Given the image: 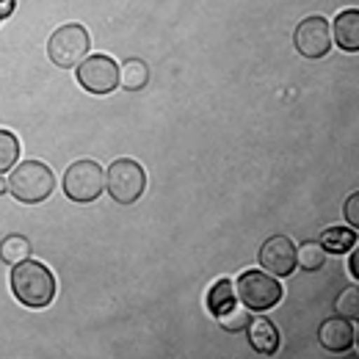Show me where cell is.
I'll list each match as a JSON object with an SVG mask.
<instances>
[{
    "label": "cell",
    "mask_w": 359,
    "mask_h": 359,
    "mask_svg": "<svg viewBox=\"0 0 359 359\" xmlns=\"http://www.w3.org/2000/svg\"><path fill=\"white\" fill-rule=\"evenodd\" d=\"M105 188L108 196L119 205H133L147 191V172L133 158H119L105 172Z\"/></svg>",
    "instance_id": "obj_5"
},
{
    "label": "cell",
    "mask_w": 359,
    "mask_h": 359,
    "mask_svg": "<svg viewBox=\"0 0 359 359\" xmlns=\"http://www.w3.org/2000/svg\"><path fill=\"white\" fill-rule=\"evenodd\" d=\"M119 83H122V89L128 91H141L149 83V67L141 58H128L119 67Z\"/></svg>",
    "instance_id": "obj_14"
},
{
    "label": "cell",
    "mask_w": 359,
    "mask_h": 359,
    "mask_svg": "<svg viewBox=\"0 0 359 359\" xmlns=\"http://www.w3.org/2000/svg\"><path fill=\"white\" fill-rule=\"evenodd\" d=\"M232 304H238L235 282H229V279H219V282L210 287V293H208V310H210V315L216 318V315L226 313Z\"/></svg>",
    "instance_id": "obj_15"
},
{
    "label": "cell",
    "mask_w": 359,
    "mask_h": 359,
    "mask_svg": "<svg viewBox=\"0 0 359 359\" xmlns=\"http://www.w3.org/2000/svg\"><path fill=\"white\" fill-rule=\"evenodd\" d=\"M235 296H238V302H241L246 310H252V313H266V310H273V307L282 302L285 290H282V285L276 282V276H271L269 271L252 269V271H243V273L238 276V282H235Z\"/></svg>",
    "instance_id": "obj_3"
},
{
    "label": "cell",
    "mask_w": 359,
    "mask_h": 359,
    "mask_svg": "<svg viewBox=\"0 0 359 359\" xmlns=\"http://www.w3.org/2000/svg\"><path fill=\"white\" fill-rule=\"evenodd\" d=\"M343 216H346L348 226H354V229H357V226H359V194H357V191H354V194L346 199V210H343Z\"/></svg>",
    "instance_id": "obj_21"
},
{
    "label": "cell",
    "mask_w": 359,
    "mask_h": 359,
    "mask_svg": "<svg viewBox=\"0 0 359 359\" xmlns=\"http://www.w3.org/2000/svg\"><path fill=\"white\" fill-rule=\"evenodd\" d=\"M14 11V0H0V22Z\"/></svg>",
    "instance_id": "obj_23"
},
{
    "label": "cell",
    "mask_w": 359,
    "mask_h": 359,
    "mask_svg": "<svg viewBox=\"0 0 359 359\" xmlns=\"http://www.w3.org/2000/svg\"><path fill=\"white\" fill-rule=\"evenodd\" d=\"M359 252H357V246H354V249H351V260H348V273H351V276H354V279H359Z\"/></svg>",
    "instance_id": "obj_22"
},
{
    "label": "cell",
    "mask_w": 359,
    "mask_h": 359,
    "mask_svg": "<svg viewBox=\"0 0 359 359\" xmlns=\"http://www.w3.org/2000/svg\"><path fill=\"white\" fill-rule=\"evenodd\" d=\"M102 191H105V172L97 161H75L64 172V196L78 205L97 202Z\"/></svg>",
    "instance_id": "obj_6"
},
{
    "label": "cell",
    "mask_w": 359,
    "mask_h": 359,
    "mask_svg": "<svg viewBox=\"0 0 359 359\" xmlns=\"http://www.w3.org/2000/svg\"><path fill=\"white\" fill-rule=\"evenodd\" d=\"M246 334H249V346L257 351V354H263V357H273L276 351H279V329L271 323L266 315H260V318H252L249 320V326L243 329Z\"/></svg>",
    "instance_id": "obj_11"
},
{
    "label": "cell",
    "mask_w": 359,
    "mask_h": 359,
    "mask_svg": "<svg viewBox=\"0 0 359 359\" xmlns=\"http://www.w3.org/2000/svg\"><path fill=\"white\" fill-rule=\"evenodd\" d=\"M318 340H320V346H323L326 351H332V354H346V351H351L354 343H357V337H354V323H351L348 318H343V315L326 318V320L318 326Z\"/></svg>",
    "instance_id": "obj_10"
},
{
    "label": "cell",
    "mask_w": 359,
    "mask_h": 359,
    "mask_svg": "<svg viewBox=\"0 0 359 359\" xmlns=\"http://www.w3.org/2000/svg\"><path fill=\"white\" fill-rule=\"evenodd\" d=\"M8 194L22 205H39L55 191V175L42 161H22L8 175Z\"/></svg>",
    "instance_id": "obj_2"
},
{
    "label": "cell",
    "mask_w": 359,
    "mask_h": 359,
    "mask_svg": "<svg viewBox=\"0 0 359 359\" xmlns=\"http://www.w3.org/2000/svg\"><path fill=\"white\" fill-rule=\"evenodd\" d=\"M257 263L271 276H290L296 271V246L287 235H271L257 252Z\"/></svg>",
    "instance_id": "obj_9"
},
{
    "label": "cell",
    "mask_w": 359,
    "mask_h": 359,
    "mask_svg": "<svg viewBox=\"0 0 359 359\" xmlns=\"http://www.w3.org/2000/svg\"><path fill=\"white\" fill-rule=\"evenodd\" d=\"M332 42L346 50V53H357L359 50V11L348 8L343 14H337L334 28H332Z\"/></svg>",
    "instance_id": "obj_12"
},
{
    "label": "cell",
    "mask_w": 359,
    "mask_h": 359,
    "mask_svg": "<svg viewBox=\"0 0 359 359\" xmlns=\"http://www.w3.org/2000/svg\"><path fill=\"white\" fill-rule=\"evenodd\" d=\"M78 83L89 94H111L119 86V64L111 55H86L78 67H75Z\"/></svg>",
    "instance_id": "obj_7"
},
{
    "label": "cell",
    "mask_w": 359,
    "mask_h": 359,
    "mask_svg": "<svg viewBox=\"0 0 359 359\" xmlns=\"http://www.w3.org/2000/svg\"><path fill=\"white\" fill-rule=\"evenodd\" d=\"M8 191V182H6V177H0V194H6Z\"/></svg>",
    "instance_id": "obj_24"
},
{
    "label": "cell",
    "mask_w": 359,
    "mask_h": 359,
    "mask_svg": "<svg viewBox=\"0 0 359 359\" xmlns=\"http://www.w3.org/2000/svg\"><path fill=\"white\" fill-rule=\"evenodd\" d=\"M334 310L343 315V318H348V320H357V318H359V293H357V287L343 290V293H340V299H337V304H334Z\"/></svg>",
    "instance_id": "obj_20"
},
{
    "label": "cell",
    "mask_w": 359,
    "mask_h": 359,
    "mask_svg": "<svg viewBox=\"0 0 359 359\" xmlns=\"http://www.w3.org/2000/svg\"><path fill=\"white\" fill-rule=\"evenodd\" d=\"M89 50H91V34L86 31V25H81V22H67V25H61L47 39V55L61 69L78 67L89 55Z\"/></svg>",
    "instance_id": "obj_4"
},
{
    "label": "cell",
    "mask_w": 359,
    "mask_h": 359,
    "mask_svg": "<svg viewBox=\"0 0 359 359\" xmlns=\"http://www.w3.org/2000/svg\"><path fill=\"white\" fill-rule=\"evenodd\" d=\"M20 161V138L11 133V130H3L0 128V175L14 169Z\"/></svg>",
    "instance_id": "obj_18"
},
{
    "label": "cell",
    "mask_w": 359,
    "mask_h": 359,
    "mask_svg": "<svg viewBox=\"0 0 359 359\" xmlns=\"http://www.w3.org/2000/svg\"><path fill=\"white\" fill-rule=\"evenodd\" d=\"M293 45L296 50L304 55V58H310V61H318V58H323V55H329V50H332V28H329V20H323V17H304L302 22H299V28H296V34H293Z\"/></svg>",
    "instance_id": "obj_8"
},
{
    "label": "cell",
    "mask_w": 359,
    "mask_h": 359,
    "mask_svg": "<svg viewBox=\"0 0 359 359\" xmlns=\"http://www.w3.org/2000/svg\"><path fill=\"white\" fill-rule=\"evenodd\" d=\"M320 246L332 255H346L357 246V229L354 226H329L320 235Z\"/></svg>",
    "instance_id": "obj_13"
},
{
    "label": "cell",
    "mask_w": 359,
    "mask_h": 359,
    "mask_svg": "<svg viewBox=\"0 0 359 359\" xmlns=\"http://www.w3.org/2000/svg\"><path fill=\"white\" fill-rule=\"evenodd\" d=\"M11 293L28 310H45L55 299V276L39 260H22L11 269Z\"/></svg>",
    "instance_id": "obj_1"
},
{
    "label": "cell",
    "mask_w": 359,
    "mask_h": 359,
    "mask_svg": "<svg viewBox=\"0 0 359 359\" xmlns=\"http://www.w3.org/2000/svg\"><path fill=\"white\" fill-rule=\"evenodd\" d=\"M28 257H31V241L25 235H8V238H3V243H0V260L3 263L17 266V263H22Z\"/></svg>",
    "instance_id": "obj_16"
},
{
    "label": "cell",
    "mask_w": 359,
    "mask_h": 359,
    "mask_svg": "<svg viewBox=\"0 0 359 359\" xmlns=\"http://www.w3.org/2000/svg\"><path fill=\"white\" fill-rule=\"evenodd\" d=\"M216 320H219V326H222L224 332L238 334V332H243V329L249 326V320H252V310H246L243 304H232L226 313L216 315Z\"/></svg>",
    "instance_id": "obj_19"
},
{
    "label": "cell",
    "mask_w": 359,
    "mask_h": 359,
    "mask_svg": "<svg viewBox=\"0 0 359 359\" xmlns=\"http://www.w3.org/2000/svg\"><path fill=\"white\" fill-rule=\"evenodd\" d=\"M326 266V249L320 241H307L296 249V269L302 271H320Z\"/></svg>",
    "instance_id": "obj_17"
}]
</instances>
